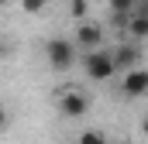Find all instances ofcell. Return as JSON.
Instances as JSON below:
<instances>
[{
	"mask_svg": "<svg viewBox=\"0 0 148 144\" xmlns=\"http://www.w3.org/2000/svg\"><path fill=\"white\" fill-rule=\"evenodd\" d=\"M7 52H10V48H7V45H3V41H0V58H3V55H7Z\"/></svg>",
	"mask_w": 148,
	"mask_h": 144,
	"instance_id": "obj_12",
	"label": "cell"
},
{
	"mask_svg": "<svg viewBox=\"0 0 148 144\" xmlns=\"http://www.w3.org/2000/svg\"><path fill=\"white\" fill-rule=\"evenodd\" d=\"M83 69H86V75H90L93 82H107V79L114 75V62H110V52H107V48L86 52V58H83Z\"/></svg>",
	"mask_w": 148,
	"mask_h": 144,
	"instance_id": "obj_2",
	"label": "cell"
},
{
	"mask_svg": "<svg viewBox=\"0 0 148 144\" xmlns=\"http://www.w3.org/2000/svg\"><path fill=\"white\" fill-rule=\"evenodd\" d=\"M45 3H48V0H21L24 14H38V10H45Z\"/></svg>",
	"mask_w": 148,
	"mask_h": 144,
	"instance_id": "obj_9",
	"label": "cell"
},
{
	"mask_svg": "<svg viewBox=\"0 0 148 144\" xmlns=\"http://www.w3.org/2000/svg\"><path fill=\"white\" fill-rule=\"evenodd\" d=\"M110 62H114V72L141 69V48H138V45H121V48L110 52Z\"/></svg>",
	"mask_w": 148,
	"mask_h": 144,
	"instance_id": "obj_5",
	"label": "cell"
},
{
	"mask_svg": "<svg viewBox=\"0 0 148 144\" xmlns=\"http://www.w3.org/2000/svg\"><path fill=\"white\" fill-rule=\"evenodd\" d=\"M45 55H48V65L59 72H69L76 62V48L73 41H66V38H48L45 41Z\"/></svg>",
	"mask_w": 148,
	"mask_h": 144,
	"instance_id": "obj_1",
	"label": "cell"
},
{
	"mask_svg": "<svg viewBox=\"0 0 148 144\" xmlns=\"http://www.w3.org/2000/svg\"><path fill=\"white\" fill-rule=\"evenodd\" d=\"M121 93H124L127 100L145 96V93H148V72H145V69H131V72H124V79H121Z\"/></svg>",
	"mask_w": 148,
	"mask_h": 144,
	"instance_id": "obj_6",
	"label": "cell"
},
{
	"mask_svg": "<svg viewBox=\"0 0 148 144\" xmlns=\"http://www.w3.org/2000/svg\"><path fill=\"white\" fill-rule=\"evenodd\" d=\"M3 127H7V110L0 107V130H3Z\"/></svg>",
	"mask_w": 148,
	"mask_h": 144,
	"instance_id": "obj_11",
	"label": "cell"
},
{
	"mask_svg": "<svg viewBox=\"0 0 148 144\" xmlns=\"http://www.w3.org/2000/svg\"><path fill=\"white\" fill-rule=\"evenodd\" d=\"M59 110H62V117H86V110H90V96L86 93H79V89H69V93H62L59 96Z\"/></svg>",
	"mask_w": 148,
	"mask_h": 144,
	"instance_id": "obj_4",
	"label": "cell"
},
{
	"mask_svg": "<svg viewBox=\"0 0 148 144\" xmlns=\"http://www.w3.org/2000/svg\"><path fill=\"white\" fill-rule=\"evenodd\" d=\"M79 144H107V134L97 130V127H93V130H83V134H79Z\"/></svg>",
	"mask_w": 148,
	"mask_h": 144,
	"instance_id": "obj_8",
	"label": "cell"
},
{
	"mask_svg": "<svg viewBox=\"0 0 148 144\" xmlns=\"http://www.w3.org/2000/svg\"><path fill=\"white\" fill-rule=\"evenodd\" d=\"M127 35H131V45H141L148 38V14L145 10H131V17H127Z\"/></svg>",
	"mask_w": 148,
	"mask_h": 144,
	"instance_id": "obj_7",
	"label": "cell"
},
{
	"mask_svg": "<svg viewBox=\"0 0 148 144\" xmlns=\"http://www.w3.org/2000/svg\"><path fill=\"white\" fill-rule=\"evenodd\" d=\"M66 3H69V0H66Z\"/></svg>",
	"mask_w": 148,
	"mask_h": 144,
	"instance_id": "obj_15",
	"label": "cell"
},
{
	"mask_svg": "<svg viewBox=\"0 0 148 144\" xmlns=\"http://www.w3.org/2000/svg\"><path fill=\"white\" fill-rule=\"evenodd\" d=\"M3 7H7V0H0V10H3Z\"/></svg>",
	"mask_w": 148,
	"mask_h": 144,
	"instance_id": "obj_13",
	"label": "cell"
},
{
	"mask_svg": "<svg viewBox=\"0 0 148 144\" xmlns=\"http://www.w3.org/2000/svg\"><path fill=\"white\" fill-rule=\"evenodd\" d=\"M69 14L73 17H86V0H69Z\"/></svg>",
	"mask_w": 148,
	"mask_h": 144,
	"instance_id": "obj_10",
	"label": "cell"
},
{
	"mask_svg": "<svg viewBox=\"0 0 148 144\" xmlns=\"http://www.w3.org/2000/svg\"><path fill=\"white\" fill-rule=\"evenodd\" d=\"M131 3H138V0H131Z\"/></svg>",
	"mask_w": 148,
	"mask_h": 144,
	"instance_id": "obj_14",
	"label": "cell"
},
{
	"mask_svg": "<svg viewBox=\"0 0 148 144\" xmlns=\"http://www.w3.org/2000/svg\"><path fill=\"white\" fill-rule=\"evenodd\" d=\"M73 48H86V52L103 48V28H100L97 21H79V28H76V45H73Z\"/></svg>",
	"mask_w": 148,
	"mask_h": 144,
	"instance_id": "obj_3",
	"label": "cell"
}]
</instances>
